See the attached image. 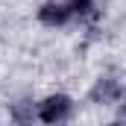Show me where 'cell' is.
<instances>
[{
	"instance_id": "1",
	"label": "cell",
	"mask_w": 126,
	"mask_h": 126,
	"mask_svg": "<svg viewBox=\"0 0 126 126\" xmlns=\"http://www.w3.org/2000/svg\"><path fill=\"white\" fill-rule=\"evenodd\" d=\"M67 114H70V100L64 94H56V97H47L44 103H41V109H38V117L44 120V123H62L67 120Z\"/></svg>"
},
{
	"instance_id": "2",
	"label": "cell",
	"mask_w": 126,
	"mask_h": 126,
	"mask_svg": "<svg viewBox=\"0 0 126 126\" xmlns=\"http://www.w3.org/2000/svg\"><path fill=\"white\" fill-rule=\"evenodd\" d=\"M70 15H73L70 6H62V3H44V6L38 9V18H41L47 27H62Z\"/></svg>"
},
{
	"instance_id": "3",
	"label": "cell",
	"mask_w": 126,
	"mask_h": 126,
	"mask_svg": "<svg viewBox=\"0 0 126 126\" xmlns=\"http://www.w3.org/2000/svg\"><path fill=\"white\" fill-rule=\"evenodd\" d=\"M114 94H117V85H114L111 79H106V82H100V85L94 88V100H100V97H103V100H111Z\"/></svg>"
},
{
	"instance_id": "4",
	"label": "cell",
	"mask_w": 126,
	"mask_h": 126,
	"mask_svg": "<svg viewBox=\"0 0 126 126\" xmlns=\"http://www.w3.org/2000/svg\"><path fill=\"white\" fill-rule=\"evenodd\" d=\"M67 6H70L73 15H88V12L94 9V0H70Z\"/></svg>"
}]
</instances>
